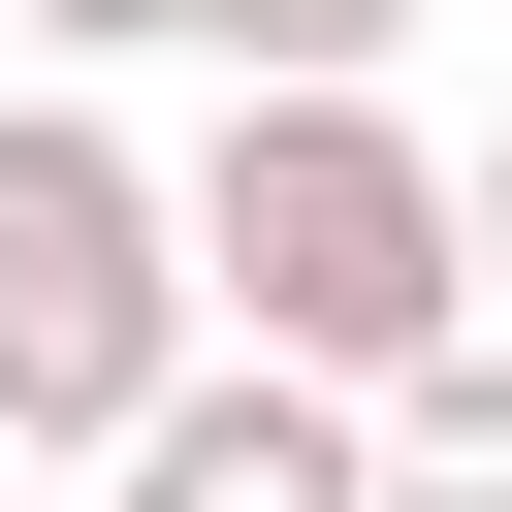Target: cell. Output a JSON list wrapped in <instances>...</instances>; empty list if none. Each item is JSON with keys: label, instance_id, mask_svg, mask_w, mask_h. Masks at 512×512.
<instances>
[{"label": "cell", "instance_id": "obj_1", "mask_svg": "<svg viewBox=\"0 0 512 512\" xmlns=\"http://www.w3.org/2000/svg\"><path fill=\"white\" fill-rule=\"evenodd\" d=\"M192 192V320L224 352H288V384H416L448 320H480V192H448V128H384V64H224V160H160Z\"/></svg>", "mask_w": 512, "mask_h": 512}, {"label": "cell", "instance_id": "obj_2", "mask_svg": "<svg viewBox=\"0 0 512 512\" xmlns=\"http://www.w3.org/2000/svg\"><path fill=\"white\" fill-rule=\"evenodd\" d=\"M192 352H224V320H192V192H160L96 96H0V448L96 480Z\"/></svg>", "mask_w": 512, "mask_h": 512}, {"label": "cell", "instance_id": "obj_3", "mask_svg": "<svg viewBox=\"0 0 512 512\" xmlns=\"http://www.w3.org/2000/svg\"><path fill=\"white\" fill-rule=\"evenodd\" d=\"M128 512H384V384H288V352H192L128 448H96Z\"/></svg>", "mask_w": 512, "mask_h": 512}, {"label": "cell", "instance_id": "obj_4", "mask_svg": "<svg viewBox=\"0 0 512 512\" xmlns=\"http://www.w3.org/2000/svg\"><path fill=\"white\" fill-rule=\"evenodd\" d=\"M384 512H512V320H448L384 384Z\"/></svg>", "mask_w": 512, "mask_h": 512}, {"label": "cell", "instance_id": "obj_5", "mask_svg": "<svg viewBox=\"0 0 512 512\" xmlns=\"http://www.w3.org/2000/svg\"><path fill=\"white\" fill-rule=\"evenodd\" d=\"M384 32H416V0H192V64H288V96H320V64H384Z\"/></svg>", "mask_w": 512, "mask_h": 512}, {"label": "cell", "instance_id": "obj_6", "mask_svg": "<svg viewBox=\"0 0 512 512\" xmlns=\"http://www.w3.org/2000/svg\"><path fill=\"white\" fill-rule=\"evenodd\" d=\"M32 32H64V64H160V32H192V0H32Z\"/></svg>", "mask_w": 512, "mask_h": 512}, {"label": "cell", "instance_id": "obj_7", "mask_svg": "<svg viewBox=\"0 0 512 512\" xmlns=\"http://www.w3.org/2000/svg\"><path fill=\"white\" fill-rule=\"evenodd\" d=\"M448 192H480V320H512V128H480V160H448Z\"/></svg>", "mask_w": 512, "mask_h": 512}]
</instances>
